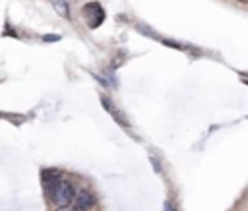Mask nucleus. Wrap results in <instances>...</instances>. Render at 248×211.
I'll return each mask as SVG.
<instances>
[{
    "mask_svg": "<svg viewBox=\"0 0 248 211\" xmlns=\"http://www.w3.org/2000/svg\"><path fill=\"white\" fill-rule=\"evenodd\" d=\"M95 205V196L87 190H81L76 194V199H74V207H78L79 211H87Z\"/></svg>",
    "mask_w": 248,
    "mask_h": 211,
    "instance_id": "obj_3",
    "label": "nucleus"
},
{
    "mask_svg": "<svg viewBox=\"0 0 248 211\" xmlns=\"http://www.w3.org/2000/svg\"><path fill=\"white\" fill-rule=\"evenodd\" d=\"M238 2H242V4H248V0H238Z\"/></svg>",
    "mask_w": 248,
    "mask_h": 211,
    "instance_id": "obj_9",
    "label": "nucleus"
},
{
    "mask_svg": "<svg viewBox=\"0 0 248 211\" xmlns=\"http://www.w3.org/2000/svg\"><path fill=\"white\" fill-rule=\"evenodd\" d=\"M81 14H83V17L87 19V25H89L91 29L97 27V25L105 19V12H103V8H101L97 2H89V4H85L83 10H81Z\"/></svg>",
    "mask_w": 248,
    "mask_h": 211,
    "instance_id": "obj_2",
    "label": "nucleus"
},
{
    "mask_svg": "<svg viewBox=\"0 0 248 211\" xmlns=\"http://www.w3.org/2000/svg\"><path fill=\"white\" fill-rule=\"evenodd\" d=\"M56 211H79L78 207H72V205H62V207H58Z\"/></svg>",
    "mask_w": 248,
    "mask_h": 211,
    "instance_id": "obj_6",
    "label": "nucleus"
},
{
    "mask_svg": "<svg viewBox=\"0 0 248 211\" xmlns=\"http://www.w3.org/2000/svg\"><path fill=\"white\" fill-rule=\"evenodd\" d=\"M101 103H103L105 110H107V112H110V114H112V118H114V120H116L120 126H126V128L130 126V122L126 120V116H122V114H120V110H118V108L112 105V101H108L107 97H101Z\"/></svg>",
    "mask_w": 248,
    "mask_h": 211,
    "instance_id": "obj_4",
    "label": "nucleus"
},
{
    "mask_svg": "<svg viewBox=\"0 0 248 211\" xmlns=\"http://www.w3.org/2000/svg\"><path fill=\"white\" fill-rule=\"evenodd\" d=\"M50 4H52V8L56 10L58 15L70 19V8H68V2L66 0H50Z\"/></svg>",
    "mask_w": 248,
    "mask_h": 211,
    "instance_id": "obj_5",
    "label": "nucleus"
},
{
    "mask_svg": "<svg viewBox=\"0 0 248 211\" xmlns=\"http://www.w3.org/2000/svg\"><path fill=\"white\" fill-rule=\"evenodd\" d=\"M242 81H244V83H248V77H242Z\"/></svg>",
    "mask_w": 248,
    "mask_h": 211,
    "instance_id": "obj_8",
    "label": "nucleus"
},
{
    "mask_svg": "<svg viewBox=\"0 0 248 211\" xmlns=\"http://www.w3.org/2000/svg\"><path fill=\"white\" fill-rule=\"evenodd\" d=\"M43 182H45V190H46L48 199L52 203H56L58 207L70 205L76 199L74 186L68 180H64L58 170H45L43 172Z\"/></svg>",
    "mask_w": 248,
    "mask_h": 211,
    "instance_id": "obj_1",
    "label": "nucleus"
},
{
    "mask_svg": "<svg viewBox=\"0 0 248 211\" xmlns=\"http://www.w3.org/2000/svg\"><path fill=\"white\" fill-rule=\"evenodd\" d=\"M43 39H45V41H56V39H58V37H54V35H45V37H43Z\"/></svg>",
    "mask_w": 248,
    "mask_h": 211,
    "instance_id": "obj_7",
    "label": "nucleus"
}]
</instances>
